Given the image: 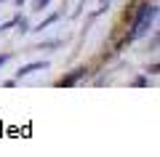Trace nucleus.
Here are the masks:
<instances>
[{"instance_id": "obj_1", "label": "nucleus", "mask_w": 160, "mask_h": 157, "mask_svg": "<svg viewBox=\"0 0 160 157\" xmlns=\"http://www.w3.org/2000/svg\"><path fill=\"white\" fill-rule=\"evenodd\" d=\"M155 19H158V6H155V3H142L139 11H136V22H133L131 32L126 35V40L120 45H128V43H133V40L144 37V35L149 32V27L155 24Z\"/></svg>"}, {"instance_id": "obj_2", "label": "nucleus", "mask_w": 160, "mask_h": 157, "mask_svg": "<svg viewBox=\"0 0 160 157\" xmlns=\"http://www.w3.org/2000/svg\"><path fill=\"white\" fill-rule=\"evenodd\" d=\"M86 75H88V69H86V67H80V69H72L69 75L59 77V80H56V85H59V88H69V85H78L80 80L86 77Z\"/></svg>"}, {"instance_id": "obj_3", "label": "nucleus", "mask_w": 160, "mask_h": 157, "mask_svg": "<svg viewBox=\"0 0 160 157\" xmlns=\"http://www.w3.org/2000/svg\"><path fill=\"white\" fill-rule=\"evenodd\" d=\"M40 69H48V61H32V64H24V67L16 72V77L22 80V77H27V75H32V72H40Z\"/></svg>"}, {"instance_id": "obj_4", "label": "nucleus", "mask_w": 160, "mask_h": 157, "mask_svg": "<svg viewBox=\"0 0 160 157\" xmlns=\"http://www.w3.org/2000/svg\"><path fill=\"white\" fill-rule=\"evenodd\" d=\"M56 19H59V13H53V16H48L46 22H40V24H38V27H35V29H46L48 24H53V22H56Z\"/></svg>"}, {"instance_id": "obj_5", "label": "nucleus", "mask_w": 160, "mask_h": 157, "mask_svg": "<svg viewBox=\"0 0 160 157\" xmlns=\"http://www.w3.org/2000/svg\"><path fill=\"white\" fill-rule=\"evenodd\" d=\"M48 3H51V0H35V11H43V8H48Z\"/></svg>"}, {"instance_id": "obj_6", "label": "nucleus", "mask_w": 160, "mask_h": 157, "mask_svg": "<svg viewBox=\"0 0 160 157\" xmlns=\"http://www.w3.org/2000/svg\"><path fill=\"white\" fill-rule=\"evenodd\" d=\"M133 85H149V80L142 75V77H136V80H133Z\"/></svg>"}, {"instance_id": "obj_7", "label": "nucleus", "mask_w": 160, "mask_h": 157, "mask_svg": "<svg viewBox=\"0 0 160 157\" xmlns=\"http://www.w3.org/2000/svg\"><path fill=\"white\" fill-rule=\"evenodd\" d=\"M6 61H8V53H3V56H0V67H3Z\"/></svg>"}, {"instance_id": "obj_8", "label": "nucleus", "mask_w": 160, "mask_h": 157, "mask_svg": "<svg viewBox=\"0 0 160 157\" xmlns=\"http://www.w3.org/2000/svg\"><path fill=\"white\" fill-rule=\"evenodd\" d=\"M22 3H27V0H16V6H22Z\"/></svg>"}, {"instance_id": "obj_9", "label": "nucleus", "mask_w": 160, "mask_h": 157, "mask_svg": "<svg viewBox=\"0 0 160 157\" xmlns=\"http://www.w3.org/2000/svg\"><path fill=\"white\" fill-rule=\"evenodd\" d=\"M0 3H3V0H0Z\"/></svg>"}]
</instances>
